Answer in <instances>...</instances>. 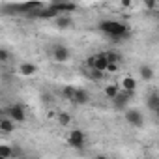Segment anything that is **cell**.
<instances>
[{
    "label": "cell",
    "mask_w": 159,
    "mask_h": 159,
    "mask_svg": "<svg viewBox=\"0 0 159 159\" xmlns=\"http://www.w3.org/2000/svg\"><path fill=\"white\" fill-rule=\"evenodd\" d=\"M98 30L103 34V36H107V38H111L112 41H124V39H127L129 36H131V26L129 25H125V23H122V21H114V19H107V21H101L99 25H98Z\"/></svg>",
    "instance_id": "1"
},
{
    "label": "cell",
    "mask_w": 159,
    "mask_h": 159,
    "mask_svg": "<svg viewBox=\"0 0 159 159\" xmlns=\"http://www.w3.org/2000/svg\"><path fill=\"white\" fill-rule=\"evenodd\" d=\"M107 64L109 62H107V54L105 52H96V54L88 56V60H86V66L90 69H96V71H101V73H105Z\"/></svg>",
    "instance_id": "2"
},
{
    "label": "cell",
    "mask_w": 159,
    "mask_h": 159,
    "mask_svg": "<svg viewBox=\"0 0 159 159\" xmlns=\"http://www.w3.org/2000/svg\"><path fill=\"white\" fill-rule=\"evenodd\" d=\"M6 118H10L13 124H23L26 120V112H25V107L21 103H15V105H10L8 111H6Z\"/></svg>",
    "instance_id": "3"
},
{
    "label": "cell",
    "mask_w": 159,
    "mask_h": 159,
    "mask_svg": "<svg viewBox=\"0 0 159 159\" xmlns=\"http://www.w3.org/2000/svg\"><path fill=\"white\" fill-rule=\"evenodd\" d=\"M84 142H86L84 131H81V129H71V131H69V135H67V144H69L71 148L81 150V148H84Z\"/></svg>",
    "instance_id": "4"
},
{
    "label": "cell",
    "mask_w": 159,
    "mask_h": 159,
    "mask_svg": "<svg viewBox=\"0 0 159 159\" xmlns=\"http://www.w3.org/2000/svg\"><path fill=\"white\" fill-rule=\"evenodd\" d=\"M133 96H135V94H131V92H122V90H120L118 96L111 99V101H112V107L118 109V111H125L127 105H129V101L133 99Z\"/></svg>",
    "instance_id": "5"
},
{
    "label": "cell",
    "mask_w": 159,
    "mask_h": 159,
    "mask_svg": "<svg viewBox=\"0 0 159 159\" xmlns=\"http://www.w3.org/2000/svg\"><path fill=\"white\" fill-rule=\"evenodd\" d=\"M125 120H127L129 125H135V127L144 125V116L137 109H125Z\"/></svg>",
    "instance_id": "6"
},
{
    "label": "cell",
    "mask_w": 159,
    "mask_h": 159,
    "mask_svg": "<svg viewBox=\"0 0 159 159\" xmlns=\"http://www.w3.org/2000/svg\"><path fill=\"white\" fill-rule=\"evenodd\" d=\"M58 15H69V13H73L75 10H77V4L75 2H52V4H49Z\"/></svg>",
    "instance_id": "7"
},
{
    "label": "cell",
    "mask_w": 159,
    "mask_h": 159,
    "mask_svg": "<svg viewBox=\"0 0 159 159\" xmlns=\"http://www.w3.org/2000/svg\"><path fill=\"white\" fill-rule=\"evenodd\" d=\"M52 58H54V62L64 64V62H67V60L71 58V52H69V49L64 47V45H54V49H52Z\"/></svg>",
    "instance_id": "8"
},
{
    "label": "cell",
    "mask_w": 159,
    "mask_h": 159,
    "mask_svg": "<svg viewBox=\"0 0 159 159\" xmlns=\"http://www.w3.org/2000/svg\"><path fill=\"white\" fill-rule=\"evenodd\" d=\"M88 101H90V94L84 88H75V94H73L71 103H75V105H86Z\"/></svg>",
    "instance_id": "9"
},
{
    "label": "cell",
    "mask_w": 159,
    "mask_h": 159,
    "mask_svg": "<svg viewBox=\"0 0 159 159\" xmlns=\"http://www.w3.org/2000/svg\"><path fill=\"white\" fill-rule=\"evenodd\" d=\"M146 107H148V111H152L153 114L159 112V94H157L155 90L148 96V99H146Z\"/></svg>",
    "instance_id": "10"
},
{
    "label": "cell",
    "mask_w": 159,
    "mask_h": 159,
    "mask_svg": "<svg viewBox=\"0 0 159 159\" xmlns=\"http://www.w3.org/2000/svg\"><path fill=\"white\" fill-rule=\"evenodd\" d=\"M120 90L122 92H131V94H135V90H137V81L133 77H125L124 81H122V84H120Z\"/></svg>",
    "instance_id": "11"
},
{
    "label": "cell",
    "mask_w": 159,
    "mask_h": 159,
    "mask_svg": "<svg viewBox=\"0 0 159 159\" xmlns=\"http://www.w3.org/2000/svg\"><path fill=\"white\" fill-rule=\"evenodd\" d=\"M54 23H56V26L62 28V30L73 26V19H71V15H58V17L54 19Z\"/></svg>",
    "instance_id": "12"
},
{
    "label": "cell",
    "mask_w": 159,
    "mask_h": 159,
    "mask_svg": "<svg viewBox=\"0 0 159 159\" xmlns=\"http://www.w3.org/2000/svg\"><path fill=\"white\" fill-rule=\"evenodd\" d=\"M19 71H21V75H25V77H32V75H36L38 67H36L34 64H30V62H25V64H21Z\"/></svg>",
    "instance_id": "13"
},
{
    "label": "cell",
    "mask_w": 159,
    "mask_h": 159,
    "mask_svg": "<svg viewBox=\"0 0 159 159\" xmlns=\"http://www.w3.org/2000/svg\"><path fill=\"white\" fill-rule=\"evenodd\" d=\"M15 155V148L10 146V144H0V157L4 159H13Z\"/></svg>",
    "instance_id": "14"
},
{
    "label": "cell",
    "mask_w": 159,
    "mask_h": 159,
    "mask_svg": "<svg viewBox=\"0 0 159 159\" xmlns=\"http://www.w3.org/2000/svg\"><path fill=\"white\" fill-rule=\"evenodd\" d=\"M139 73H140V77H142V81H152L153 79V69L148 66V64H144V66H140V69H139Z\"/></svg>",
    "instance_id": "15"
},
{
    "label": "cell",
    "mask_w": 159,
    "mask_h": 159,
    "mask_svg": "<svg viewBox=\"0 0 159 159\" xmlns=\"http://www.w3.org/2000/svg\"><path fill=\"white\" fill-rule=\"evenodd\" d=\"M15 129V124L10 118H0V131L2 133H11Z\"/></svg>",
    "instance_id": "16"
},
{
    "label": "cell",
    "mask_w": 159,
    "mask_h": 159,
    "mask_svg": "<svg viewBox=\"0 0 159 159\" xmlns=\"http://www.w3.org/2000/svg\"><path fill=\"white\" fill-rule=\"evenodd\" d=\"M107 54V62H111V64H122V60H124V56H122V52H118V51H109V52H105Z\"/></svg>",
    "instance_id": "17"
},
{
    "label": "cell",
    "mask_w": 159,
    "mask_h": 159,
    "mask_svg": "<svg viewBox=\"0 0 159 159\" xmlns=\"http://www.w3.org/2000/svg\"><path fill=\"white\" fill-rule=\"evenodd\" d=\"M103 92H105V96H107L109 99H112V98H116V96H118V92H120V86H118V84H107Z\"/></svg>",
    "instance_id": "18"
},
{
    "label": "cell",
    "mask_w": 159,
    "mask_h": 159,
    "mask_svg": "<svg viewBox=\"0 0 159 159\" xmlns=\"http://www.w3.org/2000/svg\"><path fill=\"white\" fill-rule=\"evenodd\" d=\"M58 124H60V125H69V124H71V114L60 112V114H58Z\"/></svg>",
    "instance_id": "19"
},
{
    "label": "cell",
    "mask_w": 159,
    "mask_h": 159,
    "mask_svg": "<svg viewBox=\"0 0 159 159\" xmlns=\"http://www.w3.org/2000/svg\"><path fill=\"white\" fill-rule=\"evenodd\" d=\"M73 94H75V86H64V90H62V96L66 98V99H73Z\"/></svg>",
    "instance_id": "20"
},
{
    "label": "cell",
    "mask_w": 159,
    "mask_h": 159,
    "mask_svg": "<svg viewBox=\"0 0 159 159\" xmlns=\"http://www.w3.org/2000/svg\"><path fill=\"white\" fill-rule=\"evenodd\" d=\"M10 58H11V52H10L8 49H2V47H0V64L10 62Z\"/></svg>",
    "instance_id": "21"
},
{
    "label": "cell",
    "mask_w": 159,
    "mask_h": 159,
    "mask_svg": "<svg viewBox=\"0 0 159 159\" xmlns=\"http://www.w3.org/2000/svg\"><path fill=\"white\" fill-rule=\"evenodd\" d=\"M90 79L99 81V79H103V73H101V71H96V69H90Z\"/></svg>",
    "instance_id": "22"
},
{
    "label": "cell",
    "mask_w": 159,
    "mask_h": 159,
    "mask_svg": "<svg viewBox=\"0 0 159 159\" xmlns=\"http://www.w3.org/2000/svg\"><path fill=\"white\" fill-rule=\"evenodd\" d=\"M118 71V64H107V69H105V73H116Z\"/></svg>",
    "instance_id": "23"
},
{
    "label": "cell",
    "mask_w": 159,
    "mask_h": 159,
    "mask_svg": "<svg viewBox=\"0 0 159 159\" xmlns=\"http://www.w3.org/2000/svg\"><path fill=\"white\" fill-rule=\"evenodd\" d=\"M96 159H109V157H107V155H98Z\"/></svg>",
    "instance_id": "24"
},
{
    "label": "cell",
    "mask_w": 159,
    "mask_h": 159,
    "mask_svg": "<svg viewBox=\"0 0 159 159\" xmlns=\"http://www.w3.org/2000/svg\"><path fill=\"white\" fill-rule=\"evenodd\" d=\"M0 159H4V157H0Z\"/></svg>",
    "instance_id": "25"
}]
</instances>
